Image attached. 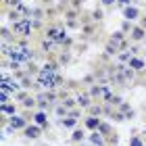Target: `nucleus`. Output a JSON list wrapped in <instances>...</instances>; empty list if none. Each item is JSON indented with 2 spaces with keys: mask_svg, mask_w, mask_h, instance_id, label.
<instances>
[{
  "mask_svg": "<svg viewBox=\"0 0 146 146\" xmlns=\"http://www.w3.org/2000/svg\"><path fill=\"white\" fill-rule=\"evenodd\" d=\"M2 111H4V113H13V107H9V104H2Z\"/></svg>",
  "mask_w": 146,
  "mask_h": 146,
  "instance_id": "nucleus-16",
  "label": "nucleus"
},
{
  "mask_svg": "<svg viewBox=\"0 0 146 146\" xmlns=\"http://www.w3.org/2000/svg\"><path fill=\"white\" fill-rule=\"evenodd\" d=\"M2 90H6V92H9V90H17V84L11 82L9 77H2Z\"/></svg>",
  "mask_w": 146,
  "mask_h": 146,
  "instance_id": "nucleus-5",
  "label": "nucleus"
},
{
  "mask_svg": "<svg viewBox=\"0 0 146 146\" xmlns=\"http://www.w3.org/2000/svg\"><path fill=\"white\" fill-rule=\"evenodd\" d=\"M131 146H140V140H131Z\"/></svg>",
  "mask_w": 146,
  "mask_h": 146,
  "instance_id": "nucleus-19",
  "label": "nucleus"
},
{
  "mask_svg": "<svg viewBox=\"0 0 146 146\" xmlns=\"http://www.w3.org/2000/svg\"><path fill=\"white\" fill-rule=\"evenodd\" d=\"M104 2H107V4H111V2H113V0H104Z\"/></svg>",
  "mask_w": 146,
  "mask_h": 146,
  "instance_id": "nucleus-20",
  "label": "nucleus"
},
{
  "mask_svg": "<svg viewBox=\"0 0 146 146\" xmlns=\"http://www.w3.org/2000/svg\"><path fill=\"white\" fill-rule=\"evenodd\" d=\"M15 31H17V34H21V36H27L31 31V21H29V19H23V21L15 23Z\"/></svg>",
  "mask_w": 146,
  "mask_h": 146,
  "instance_id": "nucleus-3",
  "label": "nucleus"
},
{
  "mask_svg": "<svg viewBox=\"0 0 146 146\" xmlns=\"http://www.w3.org/2000/svg\"><path fill=\"white\" fill-rule=\"evenodd\" d=\"M11 58L15 63H19V61H29L31 58V52L27 50V48H23V46H15V48L11 50Z\"/></svg>",
  "mask_w": 146,
  "mask_h": 146,
  "instance_id": "nucleus-2",
  "label": "nucleus"
},
{
  "mask_svg": "<svg viewBox=\"0 0 146 146\" xmlns=\"http://www.w3.org/2000/svg\"><path fill=\"white\" fill-rule=\"evenodd\" d=\"M36 121H38L40 125H44V123H46V115H44V113H38V115H36Z\"/></svg>",
  "mask_w": 146,
  "mask_h": 146,
  "instance_id": "nucleus-9",
  "label": "nucleus"
},
{
  "mask_svg": "<svg viewBox=\"0 0 146 146\" xmlns=\"http://www.w3.org/2000/svg\"><path fill=\"white\" fill-rule=\"evenodd\" d=\"M125 17H127V19H136L138 17V11L136 9H125Z\"/></svg>",
  "mask_w": 146,
  "mask_h": 146,
  "instance_id": "nucleus-7",
  "label": "nucleus"
},
{
  "mask_svg": "<svg viewBox=\"0 0 146 146\" xmlns=\"http://www.w3.org/2000/svg\"><path fill=\"white\" fill-rule=\"evenodd\" d=\"M48 36H50V38H54L56 42H65V40H67V36H65V31H63V29H56V27L48 29Z\"/></svg>",
  "mask_w": 146,
  "mask_h": 146,
  "instance_id": "nucleus-4",
  "label": "nucleus"
},
{
  "mask_svg": "<svg viewBox=\"0 0 146 146\" xmlns=\"http://www.w3.org/2000/svg\"><path fill=\"white\" fill-rule=\"evenodd\" d=\"M23 125H25V121H23L21 117H15V115H13V119H11V127L19 129V127H23Z\"/></svg>",
  "mask_w": 146,
  "mask_h": 146,
  "instance_id": "nucleus-6",
  "label": "nucleus"
},
{
  "mask_svg": "<svg viewBox=\"0 0 146 146\" xmlns=\"http://www.w3.org/2000/svg\"><path fill=\"white\" fill-rule=\"evenodd\" d=\"M82 138H84L82 131H75V134H73V140H82Z\"/></svg>",
  "mask_w": 146,
  "mask_h": 146,
  "instance_id": "nucleus-15",
  "label": "nucleus"
},
{
  "mask_svg": "<svg viewBox=\"0 0 146 146\" xmlns=\"http://www.w3.org/2000/svg\"><path fill=\"white\" fill-rule=\"evenodd\" d=\"M15 2H17V0H15Z\"/></svg>",
  "mask_w": 146,
  "mask_h": 146,
  "instance_id": "nucleus-21",
  "label": "nucleus"
},
{
  "mask_svg": "<svg viewBox=\"0 0 146 146\" xmlns=\"http://www.w3.org/2000/svg\"><path fill=\"white\" fill-rule=\"evenodd\" d=\"M79 104H88V96H79Z\"/></svg>",
  "mask_w": 146,
  "mask_h": 146,
  "instance_id": "nucleus-17",
  "label": "nucleus"
},
{
  "mask_svg": "<svg viewBox=\"0 0 146 146\" xmlns=\"http://www.w3.org/2000/svg\"><path fill=\"white\" fill-rule=\"evenodd\" d=\"M131 67H136V69H142V67H144V63H142V61H138V58H131Z\"/></svg>",
  "mask_w": 146,
  "mask_h": 146,
  "instance_id": "nucleus-10",
  "label": "nucleus"
},
{
  "mask_svg": "<svg viewBox=\"0 0 146 146\" xmlns=\"http://www.w3.org/2000/svg\"><path fill=\"white\" fill-rule=\"evenodd\" d=\"M92 142H94V144H100L102 140H100V136H98V134H94V136H92Z\"/></svg>",
  "mask_w": 146,
  "mask_h": 146,
  "instance_id": "nucleus-14",
  "label": "nucleus"
},
{
  "mask_svg": "<svg viewBox=\"0 0 146 146\" xmlns=\"http://www.w3.org/2000/svg\"><path fill=\"white\" fill-rule=\"evenodd\" d=\"M58 82H61V77L52 75V73H48V71H40V75H38V84L42 86V88H54Z\"/></svg>",
  "mask_w": 146,
  "mask_h": 146,
  "instance_id": "nucleus-1",
  "label": "nucleus"
},
{
  "mask_svg": "<svg viewBox=\"0 0 146 146\" xmlns=\"http://www.w3.org/2000/svg\"><path fill=\"white\" fill-rule=\"evenodd\" d=\"M134 38H142V29H136L134 31Z\"/></svg>",
  "mask_w": 146,
  "mask_h": 146,
  "instance_id": "nucleus-18",
  "label": "nucleus"
},
{
  "mask_svg": "<svg viewBox=\"0 0 146 146\" xmlns=\"http://www.w3.org/2000/svg\"><path fill=\"white\" fill-rule=\"evenodd\" d=\"M63 125L65 127H73V125H75V119H67V121H63Z\"/></svg>",
  "mask_w": 146,
  "mask_h": 146,
  "instance_id": "nucleus-11",
  "label": "nucleus"
},
{
  "mask_svg": "<svg viewBox=\"0 0 146 146\" xmlns=\"http://www.w3.org/2000/svg\"><path fill=\"white\" fill-rule=\"evenodd\" d=\"M54 65H52V63H48V65H46V67H44V71H48V73H54Z\"/></svg>",
  "mask_w": 146,
  "mask_h": 146,
  "instance_id": "nucleus-12",
  "label": "nucleus"
},
{
  "mask_svg": "<svg viewBox=\"0 0 146 146\" xmlns=\"http://www.w3.org/2000/svg\"><path fill=\"white\" fill-rule=\"evenodd\" d=\"M38 134H40L38 127H27V136H29V138H36Z\"/></svg>",
  "mask_w": 146,
  "mask_h": 146,
  "instance_id": "nucleus-8",
  "label": "nucleus"
},
{
  "mask_svg": "<svg viewBox=\"0 0 146 146\" xmlns=\"http://www.w3.org/2000/svg\"><path fill=\"white\" fill-rule=\"evenodd\" d=\"M96 125H98V121H96V119H88V127H92V129H94Z\"/></svg>",
  "mask_w": 146,
  "mask_h": 146,
  "instance_id": "nucleus-13",
  "label": "nucleus"
}]
</instances>
